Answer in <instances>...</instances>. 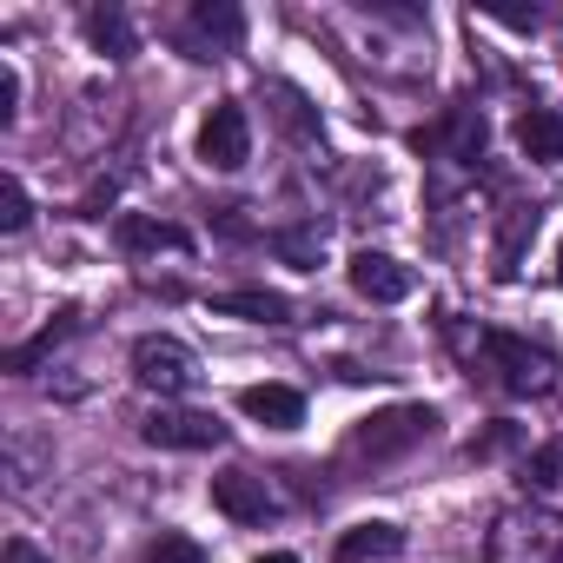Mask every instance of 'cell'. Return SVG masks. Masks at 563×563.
I'll list each match as a JSON object with an SVG mask.
<instances>
[{
    "label": "cell",
    "instance_id": "cell-1",
    "mask_svg": "<svg viewBox=\"0 0 563 563\" xmlns=\"http://www.w3.org/2000/svg\"><path fill=\"white\" fill-rule=\"evenodd\" d=\"M484 563H563V517L543 504H510L484 530Z\"/></svg>",
    "mask_w": 563,
    "mask_h": 563
},
{
    "label": "cell",
    "instance_id": "cell-2",
    "mask_svg": "<svg viewBox=\"0 0 563 563\" xmlns=\"http://www.w3.org/2000/svg\"><path fill=\"white\" fill-rule=\"evenodd\" d=\"M477 358H484V372H490L510 398H543V391L556 385V358H550L543 345L517 339V332H477Z\"/></svg>",
    "mask_w": 563,
    "mask_h": 563
},
{
    "label": "cell",
    "instance_id": "cell-3",
    "mask_svg": "<svg viewBox=\"0 0 563 563\" xmlns=\"http://www.w3.org/2000/svg\"><path fill=\"white\" fill-rule=\"evenodd\" d=\"M431 431H438V411H431V405H391V411H372V418H358V431L345 438V451H352V457H372V464H385V457H405V451H418Z\"/></svg>",
    "mask_w": 563,
    "mask_h": 563
},
{
    "label": "cell",
    "instance_id": "cell-4",
    "mask_svg": "<svg viewBox=\"0 0 563 563\" xmlns=\"http://www.w3.org/2000/svg\"><path fill=\"white\" fill-rule=\"evenodd\" d=\"M133 378H140L146 391H159V398H179V391H192V378H199V358H192L179 339H166V332H146V339L133 345Z\"/></svg>",
    "mask_w": 563,
    "mask_h": 563
},
{
    "label": "cell",
    "instance_id": "cell-5",
    "mask_svg": "<svg viewBox=\"0 0 563 563\" xmlns=\"http://www.w3.org/2000/svg\"><path fill=\"white\" fill-rule=\"evenodd\" d=\"M199 159L219 166V173H239L252 159V120L239 100H219L206 120H199Z\"/></svg>",
    "mask_w": 563,
    "mask_h": 563
},
{
    "label": "cell",
    "instance_id": "cell-6",
    "mask_svg": "<svg viewBox=\"0 0 563 563\" xmlns=\"http://www.w3.org/2000/svg\"><path fill=\"white\" fill-rule=\"evenodd\" d=\"M140 438H146V444H159V451H219V444H225V424H219L212 411L159 405V411L140 424Z\"/></svg>",
    "mask_w": 563,
    "mask_h": 563
},
{
    "label": "cell",
    "instance_id": "cell-7",
    "mask_svg": "<svg viewBox=\"0 0 563 563\" xmlns=\"http://www.w3.org/2000/svg\"><path fill=\"white\" fill-rule=\"evenodd\" d=\"M345 272H352V292H358V299H372V306H405V299L418 292V272H411V265H398L391 252H372V245H365V252H352V265H345Z\"/></svg>",
    "mask_w": 563,
    "mask_h": 563
},
{
    "label": "cell",
    "instance_id": "cell-8",
    "mask_svg": "<svg viewBox=\"0 0 563 563\" xmlns=\"http://www.w3.org/2000/svg\"><path fill=\"white\" fill-rule=\"evenodd\" d=\"M411 146L431 153V159H438V153H444V159H484V113H477V107H451L438 126H418Z\"/></svg>",
    "mask_w": 563,
    "mask_h": 563
},
{
    "label": "cell",
    "instance_id": "cell-9",
    "mask_svg": "<svg viewBox=\"0 0 563 563\" xmlns=\"http://www.w3.org/2000/svg\"><path fill=\"white\" fill-rule=\"evenodd\" d=\"M212 504H219L232 523H265V517L278 510L258 471H219V477H212Z\"/></svg>",
    "mask_w": 563,
    "mask_h": 563
},
{
    "label": "cell",
    "instance_id": "cell-10",
    "mask_svg": "<svg viewBox=\"0 0 563 563\" xmlns=\"http://www.w3.org/2000/svg\"><path fill=\"white\" fill-rule=\"evenodd\" d=\"M239 411L252 424H265V431H299L306 424V398L292 385H245L239 391Z\"/></svg>",
    "mask_w": 563,
    "mask_h": 563
},
{
    "label": "cell",
    "instance_id": "cell-11",
    "mask_svg": "<svg viewBox=\"0 0 563 563\" xmlns=\"http://www.w3.org/2000/svg\"><path fill=\"white\" fill-rule=\"evenodd\" d=\"M212 312H219V319H245V325H292V319H299V306H292L286 292H265V286L219 292V299H212Z\"/></svg>",
    "mask_w": 563,
    "mask_h": 563
},
{
    "label": "cell",
    "instance_id": "cell-12",
    "mask_svg": "<svg viewBox=\"0 0 563 563\" xmlns=\"http://www.w3.org/2000/svg\"><path fill=\"white\" fill-rule=\"evenodd\" d=\"M510 133H517V153H523V159H537V166H563V120H556L550 107H523Z\"/></svg>",
    "mask_w": 563,
    "mask_h": 563
},
{
    "label": "cell",
    "instance_id": "cell-13",
    "mask_svg": "<svg viewBox=\"0 0 563 563\" xmlns=\"http://www.w3.org/2000/svg\"><path fill=\"white\" fill-rule=\"evenodd\" d=\"M398 550H405V530L385 523V517L352 523V530L339 537V563H378V556H398Z\"/></svg>",
    "mask_w": 563,
    "mask_h": 563
},
{
    "label": "cell",
    "instance_id": "cell-14",
    "mask_svg": "<svg viewBox=\"0 0 563 563\" xmlns=\"http://www.w3.org/2000/svg\"><path fill=\"white\" fill-rule=\"evenodd\" d=\"M192 34L206 41V60H212V54H232V47L245 41V14L225 8V0H219V8L206 0V8H192Z\"/></svg>",
    "mask_w": 563,
    "mask_h": 563
},
{
    "label": "cell",
    "instance_id": "cell-15",
    "mask_svg": "<svg viewBox=\"0 0 563 563\" xmlns=\"http://www.w3.org/2000/svg\"><path fill=\"white\" fill-rule=\"evenodd\" d=\"M113 232H120L126 252H186V245H192L179 225H166V219H140V212H120Z\"/></svg>",
    "mask_w": 563,
    "mask_h": 563
},
{
    "label": "cell",
    "instance_id": "cell-16",
    "mask_svg": "<svg viewBox=\"0 0 563 563\" xmlns=\"http://www.w3.org/2000/svg\"><path fill=\"white\" fill-rule=\"evenodd\" d=\"M87 41H93V54H107V60H133V27H126L120 8H93V14H87Z\"/></svg>",
    "mask_w": 563,
    "mask_h": 563
},
{
    "label": "cell",
    "instance_id": "cell-17",
    "mask_svg": "<svg viewBox=\"0 0 563 563\" xmlns=\"http://www.w3.org/2000/svg\"><path fill=\"white\" fill-rule=\"evenodd\" d=\"M74 325H80L74 312H60L54 325H41V332H34L27 345H14V352H8V372H34V365H41V358H47V352H54L60 339H74Z\"/></svg>",
    "mask_w": 563,
    "mask_h": 563
},
{
    "label": "cell",
    "instance_id": "cell-18",
    "mask_svg": "<svg viewBox=\"0 0 563 563\" xmlns=\"http://www.w3.org/2000/svg\"><path fill=\"white\" fill-rule=\"evenodd\" d=\"M530 232H537V212H530V206H517V212L504 219V239H497V272H504V278L517 272V252H523V239H530Z\"/></svg>",
    "mask_w": 563,
    "mask_h": 563
},
{
    "label": "cell",
    "instance_id": "cell-19",
    "mask_svg": "<svg viewBox=\"0 0 563 563\" xmlns=\"http://www.w3.org/2000/svg\"><path fill=\"white\" fill-rule=\"evenodd\" d=\"M146 563H212V556H206L186 530H159V537H153V550H146Z\"/></svg>",
    "mask_w": 563,
    "mask_h": 563
},
{
    "label": "cell",
    "instance_id": "cell-20",
    "mask_svg": "<svg viewBox=\"0 0 563 563\" xmlns=\"http://www.w3.org/2000/svg\"><path fill=\"white\" fill-rule=\"evenodd\" d=\"M523 484H530V490H550V484H563V444H543V451H530V457H523Z\"/></svg>",
    "mask_w": 563,
    "mask_h": 563
},
{
    "label": "cell",
    "instance_id": "cell-21",
    "mask_svg": "<svg viewBox=\"0 0 563 563\" xmlns=\"http://www.w3.org/2000/svg\"><path fill=\"white\" fill-rule=\"evenodd\" d=\"M34 219V199H27V186L21 179H0V225H8V232H21Z\"/></svg>",
    "mask_w": 563,
    "mask_h": 563
},
{
    "label": "cell",
    "instance_id": "cell-22",
    "mask_svg": "<svg viewBox=\"0 0 563 563\" xmlns=\"http://www.w3.org/2000/svg\"><path fill=\"white\" fill-rule=\"evenodd\" d=\"M272 245H278V252H286V258H292V265H306V272H312V265H319V239H312V232H278V239H272Z\"/></svg>",
    "mask_w": 563,
    "mask_h": 563
},
{
    "label": "cell",
    "instance_id": "cell-23",
    "mask_svg": "<svg viewBox=\"0 0 563 563\" xmlns=\"http://www.w3.org/2000/svg\"><path fill=\"white\" fill-rule=\"evenodd\" d=\"M14 113H21V74L14 60H0V126H14Z\"/></svg>",
    "mask_w": 563,
    "mask_h": 563
},
{
    "label": "cell",
    "instance_id": "cell-24",
    "mask_svg": "<svg viewBox=\"0 0 563 563\" xmlns=\"http://www.w3.org/2000/svg\"><path fill=\"white\" fill-rule=\"evenodd\" d=\"M477 14H490V21H504V27H517V34H530V27L543 21L537 8H504V0H484V8H477Z\"/></svg>",
    "mask_w": 563,
    "mask_h": 563
},
{
    "label": "cell",
    "instance_id": "cell-25",
    "mask_svg": "<svg viewBox=\"0 0 563 563\" xmlns=\"http://www.w3.org/2000/svg\"><path fill=\"white\" fill-rule=\"evenodd\" d=\"M8 563H47V556H41L34 543H21V537H14V543H8Z\"/></svg>",
    "mask_w": 563,
    "mask_h": 563
},
{
    "label": "cell",
    "instance_id": "cell-26",
    "mask_svg": "<svg viewBox=\"0 0 563 563\" xmlns=\"http://www.w3.org/2000/svg\"><path fill=\"white\" fill-rule=\"evenodd\" d=\"M252 563H299L292 550H272V556H252Z\"/></svg>",
    "mask_w": 563,
    "mask_h": 563
},
{
    "label": "cell",
    "instance_id": "cell-27",
    "mask_svg": "<svg viewBox=\"0 0 563 563\" xmlns=\"http://www.w3.org/2000/svg\"><path fill=\"white\" fill-rule=\"evenodd\" d=\"M556 278H563V245H556Z\"/></svg>",
    "mask_w": 563,
    "mask_h": 563
}]
</instances>
